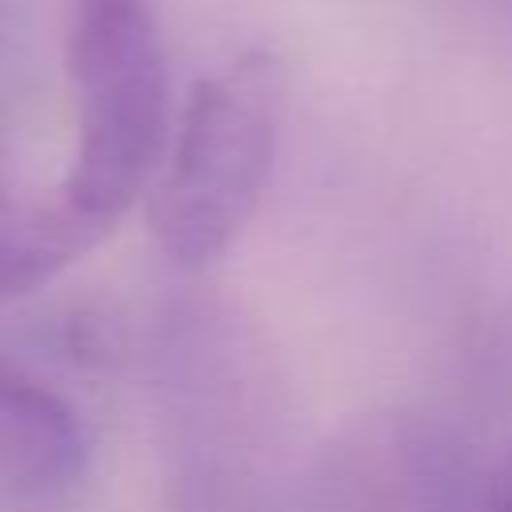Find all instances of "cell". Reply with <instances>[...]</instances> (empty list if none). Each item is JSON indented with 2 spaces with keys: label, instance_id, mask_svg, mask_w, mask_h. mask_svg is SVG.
I'll use <instances>...</instances> for the list:
<instances>
[{
  "label": "cell",
  "instance_id": "obj_1",
  "mask_svg": "<svg viewBox=\"0 0 512 512\" xmlns=\"http://www.w3.org/2000/svg\"><path fill=\"white\" fill-rule=\"evenodd\" d=\"M280 60L248 48L196 80L148 184V228L180 268L220 260L248 228L280 148Z\"/></svg>",
  "mask_w": 512,
  "mask_h": 512
},
{
  "label": "cell",
  "instance_id": "obj_2",
  "mask_svg": "<svg viewBox=\"0 0 512 512\" xmlns=\"http://www.w3.org/2000/svg\"><path fill=\"white\" fill-rule=\"evenodd\" d=\"M68 80L76 156L60 204L104 236L148 192L168 140V64L148 0H76Z\"/></svg>",
  "mask_w": 512,
  "mask_h": 512
},
{
  "label": "cell",
  "instance_id": "obj_3",
  "mask_svg": "<svg viewBox=\"0 0 512 512\" xmlns=\"http://www.w3.org/2000/svg\"><path fill=\"white\" fill-rule=\"evenodd\" d=\"M88 440L76 408L36 372L0 356V488L48 496L84 472Z\"/></svg>",
  "mask_w": 512,
  "mask_h": 512
},
{
  "label": "cell",
  "instance_id": "obj_4",
  "mask_svg": "<svg viewBox=\"0 0 512 512\" xmlns=\"http://www.w3.org/2000/svg\"><path fill=\"white\" fill-rule=\"evenodd\" d=\"M96 240L100 232L80 224L60 196L28 200L0 188V300L40 288Z\"/></svg>",
  "mask_w": 512,
  "mask_h": 512
},
{
  "label": "cell",
  "instance_id": "obj_5",
  "mask_svg": "<svg viewBox=\"0 0 512 512\" xmlns=\"http://www.w3.org/2000/svg\"><path fill=\"white\" fill-rule=\"evenodd\" d=\"M488 512H512V448L504 452V460L496 464L492 480H488V500H484Z\"/></svg>",
  "mask_w": 512,
  "mask_h": 512
}]
</instances>
